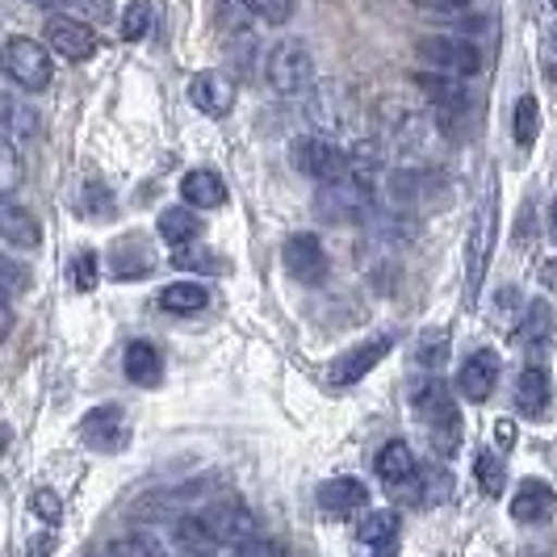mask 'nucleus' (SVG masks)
Returning a JSON list of instances; mask_svg holds the SVG:
<instances>
[{"label": "nucleus", "mask_w": 557, "mask_h": 557, "mask_svg": "<svg viewBox=\"0 0 557 557\" xmlns=\"http://www.w3.org/2000/svg\"><path fill=\"white\" fill-rule=\"evenodd\" d=\"M151 34V4L147 0H131L122 9V38L126 42H143Z\"/></svg>", "instance_id": "nucleus-32"}, {"label": "nucleus", "mask_w": 557, "mask_h": 557, "mask_svg": "<svg viewBox=\"0 0 557 557\" xmlns=\"http://www.w3.org/2000/svg\"><path fill=\"white\" fill-rule=\"evenodd\" d=\"M554 511H557V491L549 482H541V478L520 482V491H516V499H511V520H520V524H541V520H549Z\"/></svg>", "instance_id": "nucleus-17"}, {"label": "nucleus", "mask_w": 557, "mask_h": 557, "mask_svg": "<svg viewBox=\"0 0 557 557\" xmlns=\"http://www.w3.org/2000/svg\"><path fill=\"white\" fill-rule=\"evenodd\" d=\"M416 416L441 457H453L461 448V411L441 377H428L416 386Z\"/></svg>", "instance_id": "nucleus-1"}, {"label": "nucleus", "mask_w": 557, "mask_h": 557, "mask_svg": "<svg viewBox=\"0 0 557 557\" xmlns=\"http://www.w3.org/2000/svg\"><path fill=\"white\" fill-rule=\"evenodd\" d=\"M172 269H185V273H201V269H210V273H219L223 264L210 256V251H197V248H176L172 251Z\"/></svg>", "instance_id": "nucleus-35"}, {"label": "nucleus", "mask_w": 557, "mask_h": 557, "mask_svg": "<svg viewBox=\"0 0 557 557\" xmlns=\"http://www.w3.org/2000/svg\"><path fill=\"white\" fill-rule=\"evenodd\" d=\"M189 101L194 110H201L206 117H226L231 106H235V84L226 81L223 72H201L189 84Z\"/></svg>", "instance_id": "nucleus-16"}, {"label": "nucleus", "mask_w": 557, "mask_h": 557, "mask_svg": "<svg viewBox=\"0 0 557 557\" xmlns=\"http://www.w3.org/2000/svg\"><path fill=\"white\" fill-rule=\"evenodd\" d=\"M51 545H55L51 536H38V541L29 545V554H26V557H47V554H51Z\"/></svg>", "instance_id": "nucleus-43"}, {"label": "nucleus", "mask_w": 557, "mask_h": 557, "mask_svg": "<svg viewBox=\"0 0 557 557\" xmlns=\"http://www.w3.org/2000/svg\"><path fill=\"white\" fill-rule=\"evenodd\" d=\"M4 72H9V81L29 88V92L47 88L51 76H55L51 47H42V42H34V38H9V42H4Z\"/></svg>", "instance_id": "nucleus-4"}, {"label": "nucleus", "mask_w": 557, "mask_h": 557, "mask_svg": "<svg viewBox=\"0 0 557 557\" xmlns=\"http://www.w3.org/2000/svg\"><path fill=\"white\" fill-rule=\"evenodd\" d=\"M97 277H101L97 256H92V251H81V256L72 260V289H76V294H92Z\"/></svg>", "instance_id": "nucleus-34"}, {"label": "nucleus", "mask_w": 557, "mask_h": 557, "mask_svg": "<svg viewBox=\"0 0 557 557\" xmlns=\"http://www.w3.org/2000/svg\"><path fill=\"white\" fill-rule=\"evenodd\" d=\"M281 264H285L289 277L302 281V285H314V281L327 277V251L319 244V235H310V231H298V235L285 239Z\"/></svg>", "instance_id": "nucleus-7"}, {"label": "nucleus", "mask_w": 557, "mask_h": 557, "mask_svg": "<svg viewBox=\"0 0 557 557\" xmlns=\"http://www.w3.org/2000/svg\"><path fill=\"white\" fill-rule=\"evenodd\" d=\"M126 377L135 382V386H160L164 382V361H160V352L147 344V339H135L131 348H126Z\"/></svg>", "instance_id": "nucleus-23"}, {"label": "nucleus", "mask_w": 557, "mask_h": 557, "mask_svg": "<svg viewBox=\"0 0 557 557\" xmlns=\"http://www.w3.org/2000/svg\"><path fill=\"white\" fill-rule=\"evenodd\" d=\"M231 557H277L273 554V545H264V541H244V545H235Z\"/></svg>", "instance_id": "nucleus-40"}, {"label": "nucleus", "mask_w": 557, "mask_h": 557, "mask_svg": "<svg viewBox=\"0 0 557 557\" xmlns=\"http://www.w3.org/2000/svg\"><path fill=\"white\" fill-rule=\"evenodd\" d=\"M289 160L302 176L319 181V185H348L352 181V156L323 135H298L289 143Z\"/></svg>", "instance_id": "nucleus-2"}, {"label": "nucleus", "mask_w": 557, "mask_h": 557, "mask_svg": "<svg viewBox=\"0 0 557 557\" xmlns=\"http://www.w3.org/2000/svg\"><path fill=\"white\" fill-rule=\"evenodd\" d=\"M81 441L92 453H117V448H126L131 428H126L122 407H97V411H88L81 423Z\"/></svg>", "instance_id": "nucleus-10"}, {"label": "nucleus", "mask_w": 557, "mask_h": 557, "mask_svg": "<svg viewBox=\"0 0 557 557\" xmlns=\"http://www.w3.org/2000/svg\"><path fill=\"white\" fill-rule=\"evenodd\" d=\"M511 131H516V143H520V147H532V143H536V131H541V106H536L532 92H524V97L516 101Z\"/></svg>", "instance_id": "nucleus-30"}, {"label": "nucleus", "mask_w": 557, "mask_h": 557, "mask_svg": "<svg viewBox=\"0 0 557 557\" xmlns=\"http://www.w3.org/2000/svg\"><path fill=\"white\" fill-rule=\"evenodd\" d=\"M423 13H436V17H457L466 9H474V0H411Z\"/></svg>", "instance_id": "nucleus-37"}, {"label": "nucleus", "mask_w": 557, "mask_h": 557, "mask_svg": "<svg viewBox=\"0 0 557 557\" xmlns=\"http://www.w3.org/2000/svg\"><path fill=\"white\" fill-rule=\"evenodd\" d=\"M491 244H495V197H491V185H486V197H482V206H478V223H474V231H470V256H466V264H470V273H466V294H470V302H474L478 289H482V273H486Z\"/></svg>", "instance_id": "nucleus-8"}, {"label": "nucleus", "mask_w": 557, "mask_h": 557, "mask_svg": "<svg viewBox=\"0 0 557 557\" xmlns=\"http://www.w3.org/2000/svg\"><path fill=\"white\" fill-rule=\"evenodd\" d=\"M516 407H520V416L545 419V411H549V373L541 364H524L520 369V377H516Z\"/></svg>", "instance_id": "nucleus-19"}, {"label": "nucleus", "mask_w": 557, "mask_h": 557, "mask_svg": "<svg viewBox=\"0 0 557 557\" xmlns=\"http://www.w3.org/2000/svg\"><path fill=\"white\" fill-rule=\"evenodd\" d=\"M319 507L335 516V520H344V516H357L369 507V491H364V482L357 478H327L323 486H319Z\"/></svg>", "instance_id": "nucleus-18"}, {"label": "nucleus", "mask_w": 557, "mask_h": 557, "mask_svg": "<svg viewBox=\"0 0 557 557\" xmlns=\"http://www.w3.org/2000/svg\"><path fill=\"white\" fill-rule=\"evenodd\" d=\"M251 17L264 26H285L294 17V0H248Z\"/></svg>", "instance_id": "nucleus-33"}, {"label": "nucleus", "mask_w": 557, "mask_h": 557, "mask_svg": "<svg viewBox=\"0 0 557 557\" xmlns=\"http://www.w3.org/2000/svg\"><path fill=\"white\" fill-rule=\"evenodd\" d=\"M34 4H42V9H51V13H59V9L67 4V0H34Z\"/></svg>", "instance_id": "nucleus-44"}, {"label": "nucleus", "mask_w": 557, "mask_h": 557, "mask_svg": "<svg viewBox=\"0 0 557 557\" xmlns=\"http://www.w3.org/2000/svg\"><path fill=\"white\" fill-rule=\"evenodd\" d=\"M319 214L327 219V223H361L364 214H369V197H364L361 185H323V194H319Z\"/></svg>", "instance_id": "nucleus-13"}, {"label": "nucleus", "mask_w": 557, "mask_h": 557, "mask_svg": "<svg viewBox=\"0 0 557 557\" xmlns=\"http://www.w3.org/2000/svg\"><path fill=\"white\" fill-rule=\"evenodd\" d=\"M377 557H394V549H377Z\"/></svg>", "instance_id": "nucleus-46"}, {"label": "nucleus", "mask_w": 557, "mask_h": 557, "mask_svg": "<svg viewBox=\"0 0 557 557\" xmlns=\"http://www.w3.org/2000/svg\"><path fill=\"white\" fill-rule=\"evenodd\" d=\"M549 231H554V239H557V201H554V214H549Z\"/></svg>", "instance_id": "nucleus-45"}, {"label": "nucleus", "mask_w": 557, "mask_h": 557, "mask_svg": "<svg viewBox=\"0 0 557 557\" xmlns=\"http://www.w3.org/2000/svg\"><path fill=\"white\" fill-rule=\"evenodd\" d=\"M549 332H554V314H549V307L545 302H532L529 314H524V323L516 327V344H545L549 339Z\"/></svg>", "instance_id": "nucleus-29"}, {"label": "nucleus", "mask_w": 557, "mask_h": 557, "mask_svg": "<svg viewBox=\"0 0 557 557\" xmlns=\"http://www.w3.org/2000/svg\"><path fill=\"white\" fill-rule=\"evenodd\" d=\"M4 131H9V139H34L38 135V113L34 106H26L22 97H4Z\"/></svg>", "instance_id": "nucleus-28"}, {"label": "nucleus", "mask_w": 557, "mask_h": 557, "mask_svg": "<svg viewBox=\"0 0 557 557\" xmlns=\"http://www.w3.org/2000/svg\"><path fill=\"white\" fill-rule=\"evenodd\" d=\"M445 348H448L445 335H428V339H423V348H419V364H423V369H432V352L445 361Z\"/></svg>", "instance_id": "nucleus-39"}, {"label": "nucleus", "mask_w": 557, "mask_h": 557, "mask_svg": "<svg viewBox=\"0 0 557 557\" xmlns=\"http://www.w3.org/2000/svg\"><path fill=\"white\" fill-rule=\"evenodd\" d=\"M106 269L110 277L117 281H143L156 273V256L143 239H117L110 251H106Z\"/></svg>", "instance_id": "nucleus-15"}, {"label": "nucleus", "mask_w": 557, "mask_h": 557, "mask_svg": "<svg viewBox=\"0 0 557 557\" xmlns=\"http://www.w3.org/2000/svg\"><path fill=\"white\" fill-rule=\"evenodd\" d=\"M29 507H34V516L47 520V524H59V520H63V503H59L55 491H34Z\"/></svg>", "instance_id": "nucleus-36"}, {"label": "nucleus", "mask_w": 557, "mask_h": 557, "mask_svg": "<svg viewBox=\"0 0 557 557\" xmlns=\"http://www.w3.org/2000/svg\"><path fill=\"white\" fill-rule=\"evenodd\" d=\"M495 445H499L503 453L516 445V423H511V419H499V423H495Z\"/></svg>", "instance_id": "nucleus-41"}, {"label": "nucleus", "mask_w": 557, "mask_h": 557, "mask_svg": "<svg viewBox=\"0 0 557 557\" xmlns=\"http://www.w3.org/2000/svg\"><path fill=\"white\" fill-rule=\"evenodd\" d=\"M398 511H369L361 520V529H357V536H361L364 545H373V549H394V536H398Z\"/></svg>", "instance_id": "nucleus-27"}, {"label": "nucleus", "mask_w": 557, "mask_h": 557, "mask_svg": "<svg viewBox=\"0 0 557 557\" xmlns=\"http://www.w3.org/2000/svg\"><path fill=\"white\" fill-rule=\"evenodd\" d=\"M474 474H478V486H482V495L499 499L503 486H507V466H503V461L495 457V453H478Z\"/></svg>", "instance_id": "nucleus-31"}, {"label": "nucleus", "mask_w": 557, "mask_h": 557, "mask_svg": "<svg viewBox=\"0 0 557 557\" xmlns=\"http://www.w3.org/2000/svg\"><path fill=\"white\" fill-rule=\"evenodd\" d=\"M76 4H84V9L97 13V17H110V0H76Z\"/></svg>", "instance_id": "nucleus-42"}, {"label": "nucleus", "mask_w": 557, "mask_h": 557, "mask_svg": "<svg viewBox=\"0 0 557 557\" xmlns=\"http://www.w3.org/2000/svg\"><path fill=\"white\" fill-rule=\"evenodd\" d=\"M377 478L391 486V491H407L411 499H419V466L416 453L403 445V441H391V445L377 453Z\"/></svg>", "instance_id": "nucleus-12"}, {"label": "nucleus", "mask_w": 557, "mask_h": 557, "mask_svg": "<svg viewBox=\"0 0 557 557\" xmlns=\"http://www.w3.org/2000/svg\"><path fill=\"white\" fill-rule=\"evenodd\" d=\"M181 197H185V206H201V210H214V206H223L226 201V185L219 172H210V168H194V172H185L181 176Z\"/></svg>", "instance_id": "nucleus-21"}, {"label": "nucleus", "mask_w": 557, "mask_h": 557, "mask_svg": "<svg viewBox=\"0 0 557 557\" xmlns=\"http://www.w3.org/2000/svg\"><path fill=\"white\" fill-rule=\"evenodd\" d=\"M416 55L428 72H445V76H457V81L478 76V67H482L478 47L470 38H457V34H428V38H419Z\"/></svg>", "instance_id": "nucleus-3"}, {"label": "nucleus", "mask_w": 557, "mask_h": 557, "mask_svg": "<svg viewBox=\"0 0 557 557\" xmlns=\"http://www.w3.org/2000/svg\"><path fill=\"white\" fill-rule=\"evenodd\" d=\"M160 307L172 314H197V310L210 307V289L201 281H176L160 294Z\"/></svg>", "instance_id": "nucleus-26"}, {"label": "nucleus", "mask_w": 557, "mask_h": 557, "mask_svg": "<svg viewBox=\"0 0 557 557\" xmlns=\"http://www.w3.org/2000/svg\"><path fill=\"white\" fill-rule=\"evenodd\" d=\"M264 76L269 84L277 88L281 97H294V92H302L314 76V63H310V51L298 42V38H285L277 42L273 51H269V63H264Z\"/></svg>", "instance_id": "nucleus-5"}, {"label": "nucleus", "mask_w": 557, "mask_h": 557, "mask_svg": "<svg viewBox=\"0 0 557 557\" xmlns=\"http://www.w3.org/2000/svg\"><path fill=\"white\" fill-rule=\"evenodd\" d=\"M554 9H557V0H554Z\"/></svg>", "instance_id": "nucleus-47"}, {"label": "nucleus", "mask_w": 557, "mask_h": 557, "mask_svg": "<svg viewBox=\"0 0 557 557\" xmlns=\"http://www.w3.org/2000/svg\"><path fill=\"white\" fill-rule=\"evenodd\" d=\"M495 382H499V357L491 348H478L474 357H466L461 373H457V391L470 403H486L495 394Z\"/></svg>", "instance_id": "nucleus-14"}, {"label": "nucleus", "mask_w": 557, "mask_h": 557, "mask_svg": "<svg viewBox=\"0 0 557 557\" xmlns=\"http://www.w3.org/2000/svg\"><path fill=\"white\" fill-rule=\"evenodd\" d=\"M106 557H113V554H106Z\"/></svg>", "instance_id": "nucleus-48"}, {"label": "nucleus", "mask_w": 557, "mask_h": 557, "mask_svg": "<svg viewBox=\"0 0 557 557\" xmlns=\"http://www.w3.org/2000/svg\"><path fill=\"white\" fill-rule=\"evenodd\" d=\"M201 520L210 524V532L219 536V545H244V541H256V516L239 499H219L201 511Z\"/></svg>", "instance_id": "nucleus-9"}, {"label": "nucleus", "mask_w": 557, "mask_h": 557, "mask_svg": "<svg viewBox=\"0 0 557 557\" xmlns=\"http://www.w3.org/2000/svg\"><path fill=\"white\" fill-rule=\"evenodd\" d=\"M197 231H201V223H197L194 206H168L164 214H160V239H164L168 248H189L197 239Z\"/></svg>", "instance_id": "nucleus-25"}, {"label": "nucleus", "mask_w": 557, "mask_h": 557, "mask_svg": "<svg viewBox=\"0 0 557 557\" xmlns=\"http://www.w3.org/2000/svg\"><path fill=\"white\" fill-rule=\"evenodd\" d=\"M416 84L423 88V97H428L432 106H441V110H448V113L470 110V92H466V84L457 81V76H445V72H419Z\"/></svg>", "instance_id": "nucleus-20"}, {"label": "nucleus", "mask_w": 557, "mask_h": 557, "mask_svg": "<svg viewBox=\"0 0 557 557\" xmlns=\"http://www.w3.org/2000/svg\"><path fill=\"white\" fill-rule=\"evenodd\" d=\"M0 269H4V281H9V294L17 298V294H22V289H26V285H29L26 269H22L17 260H0Z\"/></svg>", "instance_id": "nucleus-38"}, {"label": "nucleus", "mask_w": 557, "mask_h": 557, "mask_svg": "<svg viewBox=\"0 0 557 557\" xmlns=\"http://www.w3.org/2000/svg\"><path fill=\"white\" fill-rule=\"evenodd\" d=\"M47 47L67 63H84V59L97 55V29L81 22V17H67V13H51L47 17Z\"/></svg>", "instance_id": "nucleus-6"}, {"label": "nucleus", "mask_w": 557, "mask_h": 557, "mask_svg": "<svg viewBox=\"0 0 557 557\" xmlns=\"http://www.w3.org/2000/svg\"><path fill=\"white\" fill-rule=\"evenodd\" d=\"M391 348H394V335H373V339L357 344L352 352H344V357L332 364V386H339V391H344V386H357L373 364H382L391 357Z\"/></svg>", "instance_id": "nucleus-11"}, {"label": "nucleus", "mask_w": 557, "mask_h": 557, "mask_svg": "<svg viewBox=\"0 0 557 557\" xmlns=\"http://www.w3.org/2000/svg\"><path fill=\"white\" fill-rule=\"evenodd\" d=\"M172 541H176V549H181L185 557H214L219 554V536L210 532V524H206L201 516H185V520H176Z\"/></svg>", "instance_id": "nucleus-22"}, {"label": "nucleus", "mask_w": 557, "mask_h": 557, "mask_svg": "<svg viewBox=\"0 0 557 557\" xmlns=\"http://www.w3.org/2000/svg\"><path fill=\"white\" fill-rule=\"evenodd\" d=\"M0 231H4V239L13 244V248H38L42 244V226L38 219L22 210V206H13V201H4V210H0Z\"/></svg>", "instance_id": "nucleus-24"}]
</instances>
